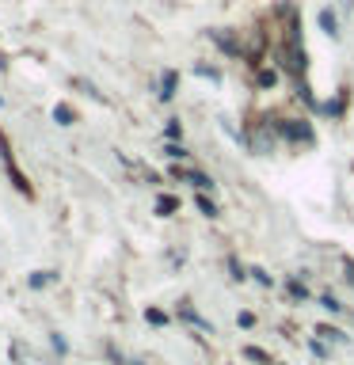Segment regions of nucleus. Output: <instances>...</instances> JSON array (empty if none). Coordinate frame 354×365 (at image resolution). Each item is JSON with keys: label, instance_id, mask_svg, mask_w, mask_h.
<instances>
[{"label": "nucleus", "instance_id": "f257e3e1", "mask_svg": "<svg viewBox=\"0 0 354 365\" xmlns=\"http://www.w3.org/2000/svg\"><path fill=\"white\" fill-rule=\"evenodd\" d=\"M278 137H282V141H293V145H312L316 141L312 126L305 118H282L278 122Z\"/></svg>", "mask_w": 354, "mask_h": 365}, {"label": "nucleus", "instance_id": "f03ea898", "mask_svg": "<svg viewBox=\"0 0 354 365\" xmlns=\"http://www.w3.org/2000/svg\"><path fill=\"white\" fill-rule=\"evenodd\" d=\"M0 153H4V167H8V175H12V183H15V191L23 194V198H31V183H27V175L15 167V156H12V145H8V137L0 134Z\"/></svg>", "mask_w": 354, "mask_h": 365}, {"label": "nucleus", "instance_id": "7ed1b4c3", "mask_svg": "<svg viewBox=\"0 0 354 365\" xmlns=\"http://www.w3.org/2000/svg\"><path fill=\"white\" fill-rule=\"evenodd\" d=\"M274 141H278V122H259L255 134H251V148L255 153H271Z\"/></svg>", "mask_w": 354, "mask_h": 365}, {"label": "nucleus", "instance_id": "20e7f679", "mask_svg": "<svg viewBox=\"0 0 354 365\" xmlns=\"http://www.w3.org/2000/svg\"><path fill=\"white\" fill-rule=\"evenodd\" d=\"M175 84H179V72L167 69V72H164V80H160V99H172V96H175Z\"/></svg>", "mask_w": 354, "mask_h": 365}, {"label": "nucleus", "instance_id": "39448f33", "mask_svg": "<svg viewBox=\"0 0 354 365\" xmlns=\"http://www.w3.org/2000/svg\"><path fill=\"white\" fill-rule=\"evenodd\" d=\"M183 179H187L191 186H198V191H213V179L206 172H183Z\"/></svg>", "mask_w": 354, "mask_h": 365}, {"label": "nucleus", "instance_id": "423d86ee", "mask_svg": "<svg viewBox=\"0 0 354 365\" xmlns=\"http://www.w3.org/2000/svg\"><path fill=\"white\" fill-rule=\"evenodd\" d=\"M175 210H179V198H172V194H164V198L156 202V213H160V217H172Z\"/></svg>", "mask_w": 354, "mask_h": 365}, {"label": "nucleus", "instance_id": "0eeeda50", "mask_svg": "<svg viewBox=\"0 0 354 365\" xmlns=\"http://www.w3.org/2000/svg\"><path fill=\"white\" fill-rule=\"evenodd\" d=\"M183 320H187V324H194V327H198V331H206V335H210V324H206V320H202V316H198V312H194V308H191V305H183Z\"/></svg>", "mask_w": 354, "mask_h": 365}, {"label": "nucleus", "instance_id": "6e6552de", "mask_svg": "<svg viewBox=\"0 0 354 365\" xmlns=\"http://www.w3.org/2000/svg\"><path fill=\"white\" fill-rule=\"evenodd\" d=\"M53 122H58V126H72V110H69V103H58V107H53Z\"/></svg>", "mask_w": 354, "mask_h": 365}, {"label": "nucleus", "instance_id": "1a4fd4ad", "mask_svg": "<svg viewBox=\"0 0 354 365\" xmlns=\"http://www.w3.org/2000/svg\"><path fill=\"white\" fill-rule=\"evenodd\" d=\"M194 205H198V213H206V217H217V205H213V202L206 198V191H202L198 198H194Z\"/></svg>", "mask_w": 354, "mask_h": 365}, {"label": "nucleus", "instance_id": "9d476101", "mask_svg": "<svg viewBox=\"0 0 354 365\" xmlns=\"http://www.w3.org/2000/svg\"><path fill=\"white\" fill-rule=\"evenodd\" d=\"M320 27H324L328 34H339V27H335V12H331V8H324V12H320Z\"/></svg>", "mask_w": 354, "mask_h": 365}, {"label": "nucleus", "instance_id": "9b49d317", "mask_svg": "<svg viewBox=\"0 0 354 365\" xmlns=\"http://www.w3.org/2000/svg\"><path fill=\"white\" fill-rule=\"evenodd\" d=\"M343 103H347V91H339V96H335V99L328 103V107H324V115H331V118H335V115H343Z\"/></svg>", "mask_w": 354, "mask_h": 365}, {"label": "nucleus", "instance_id": "f8f14e48", "mask_svg": "<svg viewBox=\"0 0 354 365\" xmlns=\"http://www.w3.org/2000/svg\"><path fill=\"white\" fill-rule=\"evenodd\" d=\"M244 354H248L251 361H259V365H274V361H271V354H267V350H259V346H248Z\"/></svg>", "mask_w": 354, "mask_h": 365}, {"label": "nucleus", "instance_id": "ddd939ff", "mask_svg": "<svg viewBox=\"0 0 354 365\" xmlns=\"http://www.w3.org/2000/svg\"><path fill=\"white\" fill-rule=\"evenodd\" d=\"M316 335H324L328 342H343V339H347V335H343V331H335V327H316Z\"/></svg>", "mask_w": 354, "mask_h": 365}, {"label": "nucleus", "instance_id": "4468645a", "mask_svg": "<svg viewBox=\"0 0 354 365\" xmlns=\"http://www.w3.org/2000/svg\"><path fill=\"white\" fill-rule=\"evenodd\" d=\"M145 320L153 324V327H164V324H167V316L160 312V308H148V312H145Z\"/></svg>", "mask_w": 354, "mask_h": 365}, {"label": "nucleus", "instance_id": "2eb2a0df", "mask_svg": "<svg viewBox=\"0 0 354 365\" xmlns=\"http://www.w3.org/2000/svg\"><path fill=\"white\" fill-rule=\"evenodd\" d=\"M164 153H167V156H172V160H187V156H191V153H187V148H183V145H175V141H172V145H167V148H164Z\"/></svg>", "mask_w": 354, "mask_h": 365}, {"label": "nucleus", "instance_id": "dca6fc26", "mask_svg": "<svg viewBox=\"0 0 354 365\" xmlns=\"http://www.w3.org/2000/svg\"><path fill=\"white\" fill-rule=\"evenodd\" d=\"M46 282H53V274H31V289H42Z\"/></svg>", "mask_w": 354, "mask_h": 365}, {"label": "nucleus", "instance_id": "f3484780", "mask_svg": "<svg viewBox=\"0 0 354 365\" xmlns=\"http://www.w3.org/2000/svg\"><path fill=\"white\" fill-rule=\"evenodd\" d=\"M278 77H274V72L271 69H259V84H263V88H271V84H274Z\"/></svg>", "mask_w": 354, "mask_h": 365}, {"label": "nucleus", "instance_id": "a211bd4d", "mask_svg": "<svg viewBox=\"0 0 354 365\" xmlns=\"http://www.w3.org/2000/svg\"><path fill=\"white\" fill-rule=\"evenodd\" d=\"M320 305H324V308H328V312H339V308H343L339 301H335V297H320Z\"/></svg>", "mask_w": 354, "mask_h": 365}, {"label": "nucleus", "instance_id": "6ab92c4d", "mask_svg": "<svg viewBox=\"0 0 354 365\" xmlns=\"http://www.w3.org/2000/svg\"><path fill=\"white\" fill-rule=\"evenodd\" d=\"M312 354H316V358H328V346H324L320 339H312Z\"/></svg>", "mask_w": 354, "mask_h": 365}, {"label": "nucleus", "instance_id": "aec40b11", "mask_svg": "<svg viewBox=\"0 0 354 365\" xmlns=\"http://www.w3.org/2000/svg\"><path fill=\"white\" fill-rule=\"evenodd\" d=\"M290 293H293V297H309V289H305L301 282H290Z\"/></svg>", "mask_w": 354, "mask_h": 365}, {"label": "nucleus", "instance_id": "412c9836", "mask_svg": "<svg viewBox=\"0 0 354 365\" xmlns=\"http://www.w3.org/2000/svg\"><path fill=\"white\" fill-rule=\"evenodd\" d=\"M236 324H240V327H251V324H255V316H251V312H240Z\"/></svg>", "mask_w": 354, "mask_h": 365}, {"label": "nucleus", "instance_id": "4be33fe9", "mask_svg": "<svg viewBox=\"0 0 354 365\" xmlns=\"http://www.w3.org/2000/svg\"><path fill=\"white\" fill-rule=\"evenodd\" d=\"M50 342H53V350H58V354H65V350H69V346H65V339H61V335H53Z\"/></svg>", "mask_w": 354, "mask_h": 365}, {"label": "nucleus", "instance_id": "5701e85b", "mask_svg": "<svg viewBox=\"0 0 354 365\" xmlns=\"http://www.w3.org/2000/svg\"><path fill=\"white\" fill-rule=\"evenodd\" d=\"M347 282L354 286V263H347Z\"/></svg>", "mask_w": 354, "mask_h": 365}, {"label": "nucleus", "instance_id": "b1692460", "mask_svg": "<svg viewBox=\"0 0 354 365\" xmlns=\"http://www.w3.org/2000/svg\"><path fill=\"white\" fill-rule=\"evenodd\" d=\"M0 107H4V96H0Z\"/></svg>", "mask_w": 354, "mask_h": 365}, {"label": "nucleus", "instance_id": "393cba45", "mask_svg": "<svg viewBox=\"0 0 354 365\" xmlns=\"http://www.w3.org/2000/svg\"><path fill=\"white\" fill-rule=\"evenodd\" d=\"M129 365H141V361H129Z\"/></svg>", "mask_w": 354, "mask_h": 365}]
</instances>
